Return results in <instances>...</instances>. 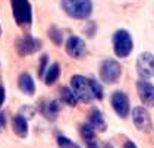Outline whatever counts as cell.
<instances>
[{
	"label": "cell",
	"instance_id": "cell-24",
	"mask_svg": "<svg viewBox=\"0 0 154 148\" xmlns=\"http://www.w3.org/2000/svg\"><path fill=\"white\" fill-rule=\"evenodd\" d=\"M123 148H137V145H135L132 141H126V142L123 144Z\"/></svg>",
	"mask_w": 154,
	"mask_h": 148
},
{
	"label": "cell",
	"instance_id": "cell-1",
	"mask_svg": "<svg viewBox=\"0 0 154 148\" xmlns=\"http://www.w3.org/2000/svg\"><path fill=\"white\" fill-rule=\"evenodd\" d=\"M62 9L75 19H85L93 12L91 0H62Z\"/></svg>",
	"mask_w": 154,
	"mask_h": 148
},
{
	"label": "cell",
	"instance_id": "cell-20",
	"mask_svg": "<svg viewBox=\"0 0 154 148\" xmlns=\"http://www.w3.org/2000/svg\"><path fill=\"white\" fill-rule=\"evenodd\" d=\"M90 87H91V92H93V98L101 100V98H103V90H101V85H100L95 79H90Z\"/></svg>",
	"mask_w": 154,
	"mask_h": 148
},
{
	"label": "cell",
	"instance_id": "cell-22",
	"mask_svg": "<svg viewBox=\"0 0 154 148\" xmlns=\"http://www.w3.org/2000/svg\"><path fill=\"white\" fill-rule=\"evenodd\" d=\"M47 63H48V56L47 54H43L41 59H40V69H38V73H40L41 78H43L44 73H46V66H47Z\"/></svg>",
	"mask_w": 154,
	"mask_h": 148
},
{
	"label": "cell",
	"instance_id": "cell-15",
	"mask_svg": "<svg viewBox=\"0 0 154 148\" xmlns=\"http://www.w3.org/2000/svg\"><path fill=\"white\" fill-rule=\"evenodd\" d=\"M13 132L21 138H25L28 135V123L24 116H16L13 119Z\"/></svg>",
	"mask_w": 154,
	"mask_h": 148
},
{
	"label": "cell",
	"instance_id": "cell-3",
	"mask_svg": "<svg viewBox=\"0 0 154 148\" xmlns=\"http://www.w3.org/2000/svg\"><path fill=\"white\" fill-rule=\"evenodd\" d=\"M71 87H72L71 90L76 95L78 100L85 103L93 100V92H91V87H90V79L88 78L81 76V75H75V76H72Z\"/></svg>",
	"mask_w": 154,
	"mask_h": 148
},
{
	"label": "cell",
	"instance_id": "cell-2",
	"mask_svg": "<svg viewBox=\"0 0 154 148\" xmlns=\"http://www.w3.org/2000/svg\"><path fill=\"white\" fill-rule=\"evenodd\" d=\"M132 38L128 31L125 29H118L115 35H113V50L115 54L118 57H126L129 56V53L132 51Z\"/></svg>",
	"mask_w": 154,
	"mask_h": 148
},
{
	"label": "cell",
	"instance_id": "cell-13",
	"mask_svg": "<svg viewBox=\"0 0 154 148\" xmlns=\"http://www.w3.org/2000/svg\"><path fill=\"white\" fill-rule=\"evenodd\" d=\"M18 87L19 90L26 94V95H34L35 92V84H34V79L31 78L29 73H22L18 79Z\"/></svg>",
	"mask_w": 154,
	"mask_h": 148
},
{
	"label": "cell",
	"instance_id": "cell-7",
	"mask_svg": "<svg viewBox=\"0 0 154 148\" xmlns=\"http://www.w3.org/2000/svg\"><path fill=\"white\" fill-rule=\"evenodd\" d=\"M40 47H41L40 40H37L31 35H25L22 38L16 40V51L19 56H26V54L35 53L40 50Z\"/></svg>",
	"mask_w": 154,
	"mask_h": 148
},
{
	"label": "cell",
	"instance_id": "cell-23",
	"mask_svg": "<svg viewBox=\"0 0 154 148\" xmlns=\"http://www.w3.org/2000/svg\"><path fill=\"white\" fill-rule=\"evenodd\" d=\"M5 97H6V95H5V88L0 87V106H2L3 101H5Z\"/></svg>",
	"mask_w": 154,
	"mask_h": 148
},
{
	"label": "cell",
	"instance_id": "cell-11",
	"mask_svg": "<svg viewBox=\"0 0 154 148\" xmlns=\"http://www.w3.org/2000/svg\"><path fill=\"white\" fill-rule=\"evenodd\" d=\"M132 120H134V125L138 131L141 132H147L150 129V114L148 112L144 109V107H135L132 110Z\"/></svg>",
	"mask_w": 154,
	"mask_h": 148
},
{
	"label": "cell",
	"instance_id": "cell-8",
	"mask_svg": "<svg viewBox=\"0 0 154 148\" xmlns=\"http://www.w3.org/2000/svg\"><path fill=\"white\" fill-rule=\"evenodd\" d=\"M112 107L113 110L119 114V117L125 119L129 114V98L125 92L116 91L112 94Z\"/></svg>",
	"mask_w": 154,
	"mask_h": 148
},
{
	"label": "cell",
	"instance_id": "cell-12",
	"mask_svg": "<svg viewBox=\"0 0 154 148\" xmlns=\"http://www.w3.org/2000/svg\"><path fill=\"white\" fill-rule=\"evenodd\" d=\"M88 122L90 125L93 126L94 131H106V122H104V117L101 112L98 109H91L90 113H88Z\"/></svg>",
	"mask_w": 154,
	"mask_h": 148
},
{
	"label": "cell",
	"instance_id": "cell-26",
	"mask_svg": "<svg viewBox=\"0 0 154 148\" xmlns=\"http://www.w3.org/2000/svg\"><path fill=\"white\" fill-rule=\"evenodd\" d=\"M106 148H112V147H110V145H106Z\"/></svg>",
	"mask_w": 154,
	"mask_h": 148
},
{
	"label": "cell",
	"instance_id": "cell-4",
	"mask_svg": "<svg viewBox=\"0 0 154 148\" xmlns=\"http://www.w3.org/2000/svg\"><path fill=\"white\" fill-rule=\"evenodd\" d=\"M120 73H122V68H120L119 62H116V60L107 59L101 63L100 78L104 84H115L120 78Z\"/></svg>",
	"mask_w": 154,
	"mask_h": 148
},
{
	"label": "cell",
	"instance_id": "cell-5",
	"mask_svg": "<svg viewBox=\"0 0 154 148\" xmlns=\"http://www.w3.org/2000/svg\"><path fill=\"white\" fill-rule=\"evenodd\" d=\"M13 16L18 25H29L32 21V11L28 0H12Z\"/></svg>",
	"mask_w": 154,
	"mask_h": 148
},
{
	"label": "cell",
	"instance_id": "cell-14",
	"mask_svg": "<svg viewBox=\"0 0 154 148\" xmlns=\"http://www.w3.org/2000/svg\"><path fill=\"white\" fill-rule=\"evenodd\" d=\"M41 112L44 114V117L48 120H54L57 117V113L60 112V104L57 101H48L44 103L41 107Z\"/></svg>",
	"mask_w": 154,
	"mask_h": 148
},
{
	"label": "cell",
	"instance_id": "cell-10",
	"mask_svg": "<svg viewBox=\"0 0 154 148\" xmlns=\"http://www.w3.org/2000/svg\"><path fill=\"white\" fill-rule=\"evenodd\" d=\"M66 53L72 59H81V57L85 56L87 46H85L82 38H79V37H71L66 41Z\"/></svg>",
	"mask_w": 154,
	"mask_h": 148
},
{
	"label": "cell",
	"instance_id": "cell-27",
	"mask_svg": "<svg viewBox=\"0 0 154 148\" xmlns=\"http://www.w3.org/2000/svg\"><path fill=\"white\" fill-rule=\"evenodd\" d=\"M0 35H2V26H0Z\"/></svg>",
	"mask_w": 154,
	"mask_h": 148
},
{
	"label": "cell",
	"instance_id": "cell-21",
	"mask_svg": "<svg viewBox=\"0 0 154 148\" xmlns=\"http://www.w3.org/2000/svg\"><path fill=\"white\" fill-rule=\"evenodd\" d=\"M57 142H59V145L62 148H79L73 141H71L69 138H66V137H57Z\"/></svg>",
	"mask_w": 154,
	"mask_h": 148
},
{
	"label": "cell",
	"instance_id": "cell-16",
	"mask_svg": "<svg viewBox=\"0 0 154 148\" xmlns=\"http://www.w3.org/2000/svg\"><path fill=\"white\" fill-rule=\"evenodd\" d=\"M60 76V66L57 63H53L50 68L47 69V72L44 73V82L47 84V85H51V84H54L57 78Z\"/></svg>",
	"mask_w": 154,
	"mask_h": 148
},
{
	"label": "cell",
	"instance_id": "cell-18",
	"mask_svg": "<svg viewBox=\"0 0 154 148\" xmlns=\"http://www.w3.org/2000/svg\"><path fill=\"white\" fill-rule=\"evenodd\" d=\"M81 135L84 137V139H85L87 142H94L95 132H94V129H93V126L90 125V123H85V125L81 126Z\"/></svg>",
	"mask_w": 154,
	"mask_h": 148
},
{
	"label": "cell",
	"instance_id": "cell-9",
	"mask_svg": "<svg viewBox=\"0 0 154 148\" xmlns=\"http://www.w3.org/2000/svg\"><path fill=\"white\" fill-rule=\"evenodd\" d=\"M137 90H138V95L141 98V101L148 106L153 107L154 106V85L151 82L145 79H140L137 84Z\"/></svg>",
	"mask_w": 154,
	"mask_h": 148
},
{
	"label": "cell",
	"instance_id": "cell-6",
	"mask_svg": "<svg viewBox=\"0 0 154 148\" xmlns=\"http://www.w3.org/2000/svg\"><path fill=\"white\" fill-rule=\"evenodd\" d=\"M137 70L142 78H151L154 76V54L144 51L137 59Z\"/></svg>",
	"mask_w": 154,
	"mask_h": 148
},
{
	"label": "cell",
	"instance_id": "cell-19",
	"mask_svg": "<svg viewBox=\"0 0 154 148\" xmlns=\"http://www.w3.org/2000/svg\"><path fill=\"white\" fill-rule=\"evenodd\" d=\"M48 37L53 41V44H56V46H60L62 41H63V35H62V32H60V29L57 26H51L48 29Z\"/></svg>",
	"mask_w": 154,
	"mask_h": 148
},
{
	"label": "cell",
	"instance_id": "cell-17",
	"mask_svg": "<svg viewBox=\"0 0 154 148\" xmlns=\"http://www.w3.org/2000/svg\"><path fill=\"white\" fill-rule=\"evenodd\" d=\"M60 95H62V101L66 103V104H69V106H76V101H78V98H76V95L73 94L72 90L69 88H66V87H63L62 88V91H60Z\"/></svg>",
	"mask_w": 154,
	"mask_h": 148
},
{
	"label": "cell",
	"instance_id": "cell-25",
	"mask_svg": "<svg viewBox=\"0 0 154 148\" xmlns=\"http://www.w3.org/2000/svg\"><path fill=\"white\" fill-rule=\"evenodd\" d=\"M88 148H98V147H97V145H94V144H90V145H88Z\"/></svg>",
	"mask_w": 154,
	"mask_h": 148
}]
</instances>
